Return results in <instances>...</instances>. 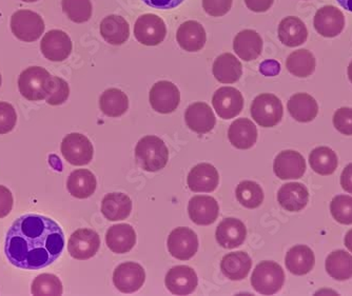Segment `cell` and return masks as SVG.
<instances>
[{
  "label": "cell",
  "mask_w": 352,
  "mask_h": 296,
  "mask_svg": "<svg viewBox=\"0 0 352 296\" xmlns=\"http://www.w3.org/2000/svg\"><path fill=\"white\" fill-rule=\"evenodd\" d=\"M327 273L337 280H347L352 277V255L344 250H337L326 258Z\"/></svg>",
  "instance_id": "8d00e7d4"
},
{
  "label": "cell",
  "mask_w": 352,
  "mask_h": 296,
  "mask_svg": "<svg viewBox=\"0 0 352 296\" xmlns=\"http://www.w3.org/2000/svg\"><path fill=\"white\" fill-rule=\"evenodd\" d=\"M72 49L70 37L61 30H51L41 39V53L51 61L66 60L70 56Z\"/></svg>",
  "instance_id": "9a60e30c"
},
{
  "label": "cell",
  "mask_w": 352,
  "mask_h": 296,
  "mask_svg": "<svg viewBox=\"0 0 352 296\" xmlns=\"http://www.w3.org/2000/svg\"><path fill=\"white\" fill-rule=\"evenodd\" d=\"M14 199L11 191L0 185V218H5L11 213L13 208Z\"/></svg>",
  "instance_id": "7dc6e473"
},
{
  "label": "cell",
  "mask_w": 352,
  "mask_h": 296,
  "mask_svg": "<svg viewBox=\"0 0 352 296\" xmlns=\"http://www.w3.org/2000/svg\"><path fill=\"white\" fill-rule=\"evenodd\" d=\"M0 86H1V74H0Z\"/></svg>",
  "instance_id": "9f6ffc18"
},
{
  "label": "cell",
  "mask_w": 352,
  "mask_h": 296,
  "mask_svg": "<svg viewBox=\"0 0 352 296\" xmlns=\"http://www.w3.org/2000/svg\"><path fill=\"white\" fill-rule=\"evenodd\" d=\"M341 185L343 190L352 194V163H349L343 170L341 175Z\"/></svg>",
  "instance_id": "f907efd6"
},
{
  "label": "cell",
  "mask_w": 352,
  "mask_h": 296,
  "mask_svg": "<svg viewBox=\"0 0 352 296\" xmlns=\"http://www.w3.org/2000/svg\"><path fill=\"white\" fill-rule=\"evenodd\" d=\"M233 49L235 54L243 60H255L262 54V37L254 30H244L235 36Z\"/></svg>",
  "instance_id": "d4e9b609"
},
{
  "label": "cell",
  "mask_w": 352,
  "mask_h": 296,
  "mask_svg": "<svg viewBox=\"0 0 352 296\" xmlns=\"http://www.w3.org/2000/svg\"><path fill=\"white\" fill-rule=\"evenodd\" d=\"M98 181L94 174L87 169L75 170L67 181V188L72 196L79 199L88 198L94 194Z\"/></svg>",
  "instance_id": "836d02e7"
},
{
  "label": "cell",
  "mask_w": 352,
  "mask_h": 296,
  "mask_svg": "<svg viewBox=\"0 0 352 296\" xmlns=\"http://www.w3.org/2000/svg\"><path fill=\"white\" fill-rule=\"evenodd\" d=\"M348 78H349L350 82L352 84V61L348 66Z\"/></svg>",
  "instance_id": "db71d44e"
},
{
  "label": "cell",
  "mask_w": 352,
  "mask_h": 296,
  "mask_svg": "<svg viewBox=\"0 0 352 296\" xmlns=\"http://www.w3.org/2000/svg\"><path fill=\"white\" fill-rule=\"evenodd\" d=\"M63 159L73 166H86L91 163L94 149L88 137L80 133L68 134L61 141Z\"/></svg>",
  "instance_id": "ba28073f"
},
{
  "label": "cell",
  "mask_w": 352,
  "mask_h": 296,
  "mask_svg": "<svg viewBox=\"0 0 352 296\" xmlns=\"http://www.w3.org/2000/svg\"><path fill=\"white\" fill-rule=\"evenodd\" d=\"M138 166L147 172L164 169L169 159V151L164 140L157 136L148 135L138 141L135 148Z\"/></svg>",
  "instance_id": "3957f363"
},
{
  "label": "cell",
  "mask_w": 352,
  "mask_h": 296,
  "mask_svg": "<svg viewBox=\"0 0 352 296\" xmlns=\"http://www.w3.org/2000/svg\"><path fill=\"white\" fill-rule=\"evenodd\" d=\"M332 217L342 225H352V196L338 195L330 204Z\"/></svg>",
  "instance_id": "b9f144b4"
},
{
  "label": "cell",
  "mask_w": 352,
  "mask_h": 296,
  "mask_svg": "<svg viewBox=\"0 0 352 296\" xmlns=\"http://www.w3.org/2000/svg\"><path fill=\"white\" fill-rule=\"evenodd\" d=\"M45 23L39 14L30 10H19L11 17V30L16 38L33 43L45 32Z\"/></svg>",
  "instance_id": "8992f818"
},
{
  "label": "cell",
  "mask_w": 352,
  "mask_h": 296,
  "mask_svg": "<svg viewBox=\"0 0 352 296\" xmlns=\"http://www.w3.org/2000/svg\"><path fill=\"white\" fill-rule=\"evenodd\" d=\"M106 242L113 253H128L136 244L135 230L128 224L114 225L107 231Z\"/></svg>",
  "instance_id": "603a6c76"
},
{
  "label": "cell",
  "mask_w": 352,
  "mask_h": 296,
  "mask_svg": "<svg viewBox=\"0 0 352 296\" xmlns=\"http://www.w3.org/2000/svg\"><path fill=\"white\" fill-rule=\"evenodd\" d=\"M212 106L219 117L231 119L243 111L244 98L233 87H221L213 95Z\"/></svg>",
  "instance_id": "4fadbf2b"
},
{
  "label": "cell",
  "mask_w": 352,
  "mask_h": 296,
  "mask_svg": "<svg viewBox=\"0 0 352 296\" xmlns=\"http://www.w3.org/2000/svg\"><path fill=\"white\" fill-rule=\"evenodd\" d=\"M69 95H70V88L67 82L60 77L54 76V89L45 102L50 106H60L68 100Z\"/></svg>",
  "instance_id": "ee69618b"
},
{
  "label": "cell",
  "mask_w": 352,
  "mask_h": 296,
  "mask_svg": "<svg viewBox=\"0 0 352 296\" xmlns=\"http://www.w3.org/2000/svg\"><path fill=\"white\" fill-rule=\"evenodd\" d=\"M142 3L157 10H172L181 5L185 0H142Z\"/></svg>",
  "instance_id": "c3c4849f"
},
{
  "label": "cell",
  "mask_w": 352,
  "mask_h": 296,
  "mask_svg": "<svg viewBox=\"0 0 352 296\" xmlns=\"http://www.w3.org/2000/svg\"><path fill=\"white\" fill-rule=\"evenodd\" d=\"M287 108L292 118L300 122H310L318 116V104L307 93H296L290 98Z\"/></svg>",
  "instance_id": "d6a6232c"
},
{
  "label": "cell",
  "mask_w": 352,
  "mask_h": 296,
  "mask_svg": "<svg viewBox=\"0 0 352 296\" xmlns=\"http://www.w3.org/2000/svg\"><path fill=\"white\" fill-rule=\"evenodd\" d=\"M274 3V0H245L247 8L255 13H264L268 11Z\"/></svg>",
  "instance_id": "681fc988"
},
{
  "label": "cell",
  "mask_w": 352,
  "mask_h": 296,
  "mask_svg": "<svg viewBox=\"0 0 352 296\" xmlns=\"http://www.w3.org/2000/svg\"><path fill=\"white\" fill-rule=\"evenodd\" d=\"M228 137L236 149H250L258 140V129L248 118H239L230 124Z\"/></svg>",
  "instance_id": "4316f807"
},
{
  "label": "cell",
  "mask_w": 352,
  "mask_h": 296,
  "mask_svg": "<svg viewBox=\"0 0 352 296\" xmlns=\"http://www.w3.org/2000/svg\"><path fill=\"white\" fill-rule=\"evenodd\" d=\"M65 248L63 229L50 217L25 214L12 225L6 236L10 264L23 270H39L58 260Z\"/></svg>",
  "instance_id": "6da1fadb"
},
{
  "label": "cell",
  "mask_w": 352,
  "mask_h": 296,
  "mask_svg": "<svg viewBox=\"0 0 352 296\" xmlns=\"http://www.w3.org/2000/svg\"><path fill=\"white\" fill-rule=\"evenodd\" d=\"M274 174L280 179H298L306 172V161L302 154L294 150L280 152L274 159Z\"/></svg>",
  "instance_id": "e0dca14e"
},
{
  "label": "cell",
  "mask_w": 352,
  "mask_h": 296,
  "mask_svg": "<svg viewBox=\"0 0 352 296\" xmlns=\"http://www.w3.org/2000/svg\"><path fill=\"white\" fill-rule=\"evenodd\" d=\"M168 250L176 260H188L199 250L197 233L186 227L174 229L167 240Z\"/></svg>",
  "instance_id": "9c48e42d"
},
{
  "label": "cell",
  "mask_w": 352,
  "mask_h": 296,
  "mask_svg": "<svg viewBox=\"0 0 352 296\" xmlns=\"http://www.w3.org/2000/svg\"><path fill=\"white\" fill-rule=\"evenodd\" d=\"M176 41L183 50L199 52L205 47L207 35L199 21H188L179 25L176 33Z\"/></svg>",
  "instance_id": "7402d4cb"
},
{
  "label": "cell",
  "mask_w": 352,
  "mask_h": 296,
  "mask_svg": "<svg viewBox=\"0 0 352 296\" xmlns=\"http://www.w3.org/2000/svg\"><path fill=\"white\" fill-rule=\"evenodd\" d=\"M19 89L30 102L45 100L54 89V76L41 67H30L19 76Z\"/></svg>",
  "instance_id": "7a4b0ae2"
},
{
  "label": "cell",
  "mask_w": 352,
  "mask_h": 296,
  "mask_svg": "<svg viewBox=\"0 0 352 296\" xmlns=\"http://www.w3.org/2000/svg\"><path fill=\"white\" fill-rule=\"evenodd\" d=\"M251 116L263 128L276 127L284 115V108L278 96L263 93L256 96L251 104Z\"/></svg>",
  "instance_id": "5b68a950"
},
{
  "label": "cell",
  "mask_w": 352,
  "mask_h": 296,
  "mask_svg": "<svg viewBox=\"0 0 352 296\" xmlns=\"http://www.w3.org/2000/svg\"><path fill=\"white\" fill-rule=\"evenodd\" d=\"M145 270L136 262H124L114 270L113 284L122 293L138 291L145 284Z\"/></svg>",
  "instance_id": "7c38bea8"
},
{
  "label": "cell",
  "mask_w": 352,
  "mask_h": 296,
  "mask_svg": "<svg viewBox=\"0 0 352 296\" xmlns=\"http://www.w3.org/2000/svg\"><path fill=\"white\" fill-rule=\"evenodd\" d=\"M100 35L102 38L113 45H120L126 43L130 36L129 23L124 17L118 15H109L100 23Z\"/></svg>",
  "instance_id": "1f68e13d"
},
{
  "label": "cell",
  "mask_w": 352,
  "mask_h": 296,
  "mask_svg": "<svg viewBox=\"0 0 352 296\" xmlns=\"http://www.w3.org/2000/svg\"><path fill=\"white\" fill-rule=\"evenodd\" d=\"M23 3H35L37 0H21Z\"/></svg>",
  "instance_id": "11a10c76"
},
{
  "label": "cell",
  "mask_w": 352,
  "mask_h": 296,
  "mask_svg": "<svg viewBox=\"0 0 352 296\" xmlns=\"http://www.w3.org/2000/svg\"><path fill=\"white\" fill-rule=\"evenodd\" d=\"M309 163L314 172L327 177L336 172L339 161L333 150L328 147H318L310 153Z\"/></svg>",
  "instance_id": "d590c367"
},
{
  "label": "cell",
  "mask_w": 352,
  "mask_h": 296,
  "mask_svg": "<svg viewBox=\"0 0 352 296\" xmlns=\"http://www.w3.org/2000/svg\"><path fill=\"white\" fill-rule=\"evenodd\" d=\"M132 211V201L124 193H110L102 201V213L111 222L124 220Z\"/></svg>",
  "instance_id": "4dcf8cb0"
},
{
  "label": "cell",
  "mask_w": 352,
  "mask_h": 296,
  "mask_svg": "<svg viewBox=\"0 0 352 296\" xmlns=\"http://www.w3.org/2000/svg\"><path fill=\"white\" fill-rule=\"evenodd\" d=\"M190 220L199 226H209L217 220L219 203L212 196L197 195L190 199L188 205Z\"/></svg>",
  "instance_id": "ac0fdd59"
},
{
  "label": "cell",
  "mask_w": 352,
  "mask_h": 296,
  "mask_svg": "<svg viewBox=\"0 0 352 296\" xmlns=\"http://www.w3.org/2000/svg\"><path fill=\"white\" fill-rule=\"evenodd\" d=\"M278 33L280 43L289 48L302 45L308 38V30L305 23L296 16H288L283 19L278 25Z\"/></svg>",
  "instance_id": "83f0119b"
},
{
  "label": "cell",
  "mask_w": 352,
  "mask_h": 296,
  "mask_svg": "<svg viewBox=\"0 0 352 296\" xmlns=\"http://www.w3.org/2000/svg\"><path fill=\"white\" fill-rule=\"evenodd\" d=\"M316 65L314 54L306 49L294 51L286 60L287 70L289 71L290 74L300 78H305L314 74Z\"/></svg>",
  "instance_id": "74e56055"
},
{
  "label": "cell",
  "mask_w": 352,
  "mask_h": 296,
  "mask_svg": "<svg viewBox=\"0 0 352 296\" xmlns=\"http://www.w3.org/2000/svg\"><path fill=\"white\" fill-rule=\"evenodd\" d=\"M31 292L33 295H61L63 284L54 274H41L33 280Z\"/></svg>",
  "instance_id": "60d3db41"
},
{
  "label": "cell",
  "mask_w": 352,
  "mask_h": 296,
  "mask_svg": "<svg viewBox=\"0 0 352 296\" xmlns=\"http://www.w3.org/2000/svg\"><path fill=\"white\" fill-rule=\"evenodd\" d=\"M333 126L340 133L352 135V108L343 106L337 110L333 115Z\"/></svg>",
  "instance_id": "f6af8a7d"
},
{
  "label": "cell",
  "mask_w": 352,
  "mask_h": 296,
  "mask_svg": "<svg viewBox=\"0 0 352 296\" xmlns=\"http://www.w3.org/2000/svg\"><path fill=\"white\" fill-rule=\"evenodd\" d=\"M100 247V236L91 229H78L68 242L69 253L78 260H90L98 253Z\"/></svg>",
  "instance_id": "8fae6325"
},
{
  "label": "cell",
  "mask_w": 352,
  "mask_h": 296,
  "mask_svg": "<svg viewBox=\"0 0 352 296\" xmlns=\"http://www.w3.org/2000/svg\"><path fill=\"white\" fill-rule=\"evenodd\" d=\"M219 175L210 163H199L191 169L187 177L188 187L193 192L210 193L217 188Z\"/></svg>",
  "instance_id": "ffe728a7"
},
{
  "label": "cell",
  "mask_w": 352,
  "mask_h": 296,
  "mask_svg": "<svg viewBox=\"0 0 352 296\" xmlns=\"http://www.w3.org/2000/svg\"><path fill=\"white\" fill-rule=\"evenodd\" d=\"M345 246L352 253V229L348 231L345 236Z\"/></svg>",
  "instance_id": "f5cc1de1"
},
{
  "label": "cell",
  "mask_w": 352,
  "mask_h": 296,
  "mask_svg": "<svg viewBox=\"0 0 352 296\" xmlns=\"http://www.w3.org/2000/svg\"><path fill=\"white\" fill-rule=\"evenodd\" d=\"M285 264L290 273L302 276L309 273L314 269L316 258L309 247L305 244H296L287 252Z\"/></svg>",
  "instance_id": "484cf974"
},
{
  "label": "cell",
  "mask_w": 352,
  "mask_h": 296,
  "mask_svg": "<svg viewBox=\"0 0 352 296\" xmlns=\"http://www.w3.org/2000/svg\"><path fill=\"white\" fill-rule=\"evenodd\" d=\"M278 201L285 210L298 212L309 203V192L302 183H288L278 190Z\"/></svg>",
  "instance_id": "cb8c5ba5"
},
{
  "label": "cell",
  "mask_w": 352,
  "mask_h": 296,
  "mask_svg": "<svg viewBox=\"0 0 352 296\" xmlns=\"http://www.w3.org/2000/svg\"><path fill=\"white\" fill-rule=\"evenodd\" d=\"M63 13L75 23H84L92 17L91 0H61Z\"/></svg>",
  "instance_id": "ab89813d"
},
{
  "label": "cell",
  "mask_w": 352,
  "mask_h": 296,
  "mask_svg": "<svg viewBox=\"0 0 352 296\" xmlns=\"http://www.w3.org/2000/svg\"><path fill=\"white\" fill-rule=\"evenodd\" d=\"M232 3L233 0H203V8L208 15L221 17L230 11Z\"/></svg>",
  "instance_id": "bcb514c9"
},
{
  "label": "cell",
  "mask_w": 352,
  "mask_h": 296,
  "mask_svg": "<svg viewBox=\"0 0 352 296\" xmlns=\"http://www.w3.org/2000/svg\"><path fill=\"white\" fill-rule=\"evenodd\" d=\"M237 201L245 208H258L264 201V191L258 183L252 181H244L236 187Z\"/></svg>",
  "instance_id": "f35d334b"
},
{
  "label": "cell",
  "mask_w": 352,
  "mask_h": 296,
  "mask_svg": "<svg viewBox=\"0 0 352 296\" xmlns=\"http://www.w3.org/2000/svg\"><path fill=\"white\" fill-rule=\"evenodd\" d=\"M100 108L109 117H120L128 111L129 100L126 93L120 89H108L100 96Z\"/></svg>",
  "instance_id": "e575fe53"
},
{
  "label": "cell",
  "mask_w": 352,
  "mask_h": 296,
  "mask_svg": "<svg viewBox=\"0 0 352 296\" xmlns=\"http://www.w3.org/2000/svg\"><path fill=\"white\" fill-rule=\"evenodd\" d=\"M185 120L189 129L197 134L209 133L217 124V118L210 106L201 102L188 106Z\"/></svg>",
  "instance_id": "d6986e66"
},
{
  "label": "cell",
  "mask_w": 352,
  "mask_h": 296,
  "mask_svg": "<svg viewBox=\"0 0 352 296\" xmlns=\"http://www.w3.org/2000/svg\"><path fill=\"white\" fill-rule=\"evenodd\" d=\"M285 283V272L276 262L264 260L255 267L251 276L253 289L263 295L278 293Z\"/></svg>",
  "instance_id": "277c9868"
},
{
  "label": "cell",
  "mask_w": 352,
  "mask_h": 296,
  "mask_svg": "<svg viewBox=\"0 0 352 296\" xmlns=\"http://www.w3.org/2000/svg\"><path fill=\"white\" fill-rule=\"evenodd\" d=\"M166 287L174 295H189L197 289L199 280L197 272L188 266H176L168 271Z\"/></svg>",
  "instance_id": "2e32d148"
},
{
  "label": "cell",
  "mask_w": 352,
  "mask_h": 296,
  "mask_svg": "<svg viewBox=\"0 0 352 296\" xmlns=\"http://www.w3.org/2000/svg\"><path fill=\"white\" fill-rule=\"evenodd\" d=\"M337 1L346 11L352 12V0H337Z\"/></svg>",
  "instance_id": "816d5d0a"
},
{
  "label": "cell",
  "mask_w": 352,
  "mask_h": 296,
  "mask_svg": "<svg viewBox=\"0 0 352 296\" xmlns=\"http://www.w3.org/2000/svg\"><path fill=\"white\" fill-rule=\"evenodd\" d=\"M252 268V260L246 252L237 251L223 256L221 269L223 275L231 280H242L247 277Z\"/></svg>",
  "instance_id": "f546056e"
},
{
  "label": "cell",
  "mask_w": 352,
  "mask_h": 296,
  "mask_svg": "<svg viewBox=\"0 0 352 296\" xmlns=\"http://www.w3.org/2000/svg\"><path fill=\"white\" fill-rule=\"evenodd\" d=\"M314 25L316 32L321 36L333 38L343 32L345 16L343 12L333 5H325L316 11Z\"/></svg>",
  "instance_id": "5bb4252c"
},
{
  "label": "cell",
  "mask_w": 352,
  "mask_h": 296,
  "mask_svg": "<svg viewBox=\"0 0 352 296\" xmlns=\"http://www.w3.org/2000/svg\"><path fill=\"white\" fill-rule=\"evenodd\" d=\"M17 122V114L9 102H0V135L13 131Z\"/></svg>",
  "instance_id": "7bdbcfd3"
},
{
  "label": "cell",
  "mask_w": 352,
  "mask_h": 296,
  "mask_svg": "<svg viewBox=\"0 0 352 296\" xmlns=\"http://www.w3.org/2000/svg\"><path fill=\"white\" fill-rule=\"evenodd\" d=\"M149 100L154 111L169 114L179 108L181 93L179 88L171 82L162 80L152 87L149 93Z\"/></svg>",
  "instance_id": "30bf717a"
},
{
  "label": "cell",
  "mask_w": 352,
  "mask_h": 296,
  "mask_svg": "<svg viewBox=\"0 0 352 296\" xmlns=\"http://www.w3.org/2000/svg\"><path fill=\"white\" fill-rule=\"evenodd\" d=\"M167 27L165 21L155 14H144L134 25V36L138 43L154 47L165 41Z\"/></svg>",
  "instance_id": "52a82bcc"
},
{
  "label": "cell",
  "mask_w": 352,
  "mask_h": 296,
  "mask_svg": "<svg viewBox=\"0 0 352 296\" xmlns=\"http://www.w3.org/2000/svg\"><path fill=\"white\" fill-rule=\"evenodd\" d=\"M215 236L219 246L225 249H235L242 246L246 240V226L242 220L229 217L219 223Z\"/></svg>",
  "instance_id": "44dd1931"
},
{
  "label": "cell",
  "mask_w": 352,
  "mask_h": 296,
  "mask_svg": "<svg viewBox=\"0 0 352 296\" xmlns=\"http://www.w3.org/2000/svg\"><path fill=\"white\" fill-rule=\"evenodd\" d=\"M212 72L221 84H234L242 77L243 66L234 55L223 53L215 59Z\"/></svg>",
  "instance_id": "f1b7e54d"
}]
</instances>
